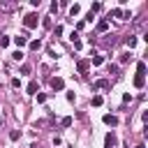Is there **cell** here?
I'll use <instances>...</instances> for the list:
<instances>
[{
	"label": "cell",
	"mask_w": 148,
	"mask_h": 148,
	"mask_svg": "<svg viewBox=\"0 0 148 148\" xmlns=\"http://www.w3.org/2000/svg\"><path fill=\"white\" fill-rule=\"evenodd\" d=\"M37 23H39V16H37V14H25V16H23V25H25V30L37 28Z\"/></svg>",
	"instance_id": "obj_1"
},
{
	"label": "cell",
	"mask_w": 148,
	"mask_h": 148,
	"mask_svg": "<svg viewBox=\"0 0 148 148\" xmlns=\"http://www.w3.org/2000/svg\"><path fill=\"white\" fill-rule=\"evenodd\" d=\"M104 143H106V148H113V146L118 143V136H116V132H106V136H104Z\"/></svg>",
	"instance_id": "obj_2"
},
{
	"label": "cell",
	"mask_w": 148,
	"mask_h": 148,
	"mask_svg": "<svg viewBox=\"0 0 148 148\" xmlns=\"http://www.w3.org/2000/svg\"><path fill=\"white\" fill-rule=\"evenodd\" d=\"M51 88H53V90H62V88H65V81H62L60 76H53V79H51Z\"/></svg>",
	"instance_id": "obj_3"
},
{
	"label": "cell",
	"mask_w": 148,
	"mask_h": 148,
	"mask_svg": "<svg viewBox=\"0 0 148 148\" xmlns=\"http://www.w3.org/2000/svg\"><path fill=\"white\" fill-rule=\"evenodd\" d=\"M104 125H111V127H116L118 125V116H111V113H104Z\"/></svg>",
	"instance_id": "obj_4"
},
{
	"label": "cell",
	"mask_w": 148,
	"mask_h": 148,
	"mask_svg": "<svg viewBox=\"0 0 148 148\" xmlns=\"http://www.w3.org/2000/svg\"><path fill=\"white\" fill-rule=\"evenodd\" d=\"M109 86H111V83H109L106 79H99V81L92 83V90H104V88H109Z\"/></svg>",
	"instance_id": "obj_5"
},
{
	"label": "cell",
	"mask_w": 148,
	"mask_h": 148,
	"mask_svg": "<svg viewBox=\"0 0 148 148\" xmlns=\"http://www.w3.org/2000/svg\"><path fill=\"white\" fill-rule=\"evenodd\" d=\"M106 30H109V21H106V18L97 21V32H106Z\"/></svg>",
	"instance_id": "obj_6"
},
{
	"label": "cell",
	"mask_w": 148,
	"mask_h": 148,
	"mask_svg": "<svg viewBox=\"0 0 148 148\" xmlns=\"http://www.w3.org/2000/svg\"><path fill=\"white\" fill-rule=\"evenodd\" d=\"M88 67H90V60H79V65H76V69L83 74V72H88Z\"/></svg>",
	"instance_id": "obj_7"
},
{
	"label": "cell",
	"mask_w": 148,
	"mask_h": 148,
	"mask_svg": "<svg viewBox=\"0 0 148 148\" xmlns=\"http://www.w3.org/2000/svg\"><path fill=\"white\" fill-rule=\"evenodd\" d=\"M143 86H146V76L136 74V76H134V88H143Z\"/></svg>",
	"instance_id": "obj_8"
},
{
	"label": "cell",
	"mask_w": 148,
	"mask_h": 148,
	"mask_svg": "<svg viewBox=\"0 0 148 148\" xmlns=\"http://www.w3.org/2000/svg\"><path fill=\"white\" fill-rule=\"evenodd\" d=\"M25 42H28V37H25V35H18V37H14V44H16V46H25Z\"/></svg>",
	"instance_id": "obj_9"
},
{
	"label": "cell",
	"mask_w": 148,
	"mask_h": 148,
	"mask_svg": "<svg viewBox=\"0 0 148 148\" xmlns=\"http://www.w3.org/2000/svg\"><path fill=\"white\" fill-rule=\"evenodd\" d=\"M102 62H104V56H92V58H90V65H95V67L102 65Z\"/></svg>",
	"instance_id": "obj_10"
},
{
	"label": "cell",
	"mask_w": 148,
	"mask_h": 148,
	"mask_svg": "<svg viewBox=\"0 0 148 148\" xmlns=\"http://www.w3.org/2000/svg\"><path fill=\"white\" fill-rule=\"evenodd\" d=\"M28 95H37V81H30L28 83Z\"/></svg>",
	"instance_id": "obj_11"
},
{
	"label": "cell",
	"mask_w": 148,
	"mask_h": 148,
	"mask_svg": "<svg viewBox=\"0 0 148 148\" xmlns=\"http://www.w3.org/2000/svg\"><path fill=\"white\" fill-rule=\"evenodd\" d=\"M136 74L146 76V62H136Z\"/></svg>",
	"instance_id": "obj_12"
},
{
	"label": "cell",
	"mask_w": 148,
	"mask_h": 148,
	"mask_svg": "<svg viewBox=\"0 0 148 148\" xmlns=\"http://www.w3.org/2000/svg\"><path fill=\"white\" fill-rule=\"evenodd\" d=\"M79 12H81V5H76V2H74V5L69 7V14H72V16H76Z\"/></svg>",
	"instance_id": "obj_13"
},
{
	"label": "cell",
	"mask_w": 148,
	"mask_h": 148,
	"mask_svg": "<svg viewBox=\"0 0 148 148\" xmlns=\"http://www.w3.org/2000/svg\"><path fill=\"white\" fill-rule=\"evenodd\" d=\"M30 49H32V51H39V49H42V42H39V39H32V42H30Z\"/></svg>",
	"instance_id": "obj_14"
},
{
	"label": "cell",
	"mask_w": 148,
	"mask_h": 148,
	"mask_svg": "<svg viewBox=\"0 0 148 148\" xmlns=\"http://www.w3.org/2000/svg\"><path fill=\"white\" fill-rule=\"evenodd\" d=\"M9 139H12V141H18V139H21V132H18V130H12V132H9Z\"/></svg>",
	"instance_id": "obj_15"
},
{
	"label": "cell",
	"mask_w": 148,
	"mask_h": 148,
	"mask_svg": "<svg viewBox=\"0 0 148 148\" xmlns=\"http://www.w3.org/2000/svg\"><path fill=\"white\" fill-rule=\"evenodd\" d=\"M5 46H9V37L7 35H0V49H5Z\"/></svg>",
	"instance_id": "obj_16"
},
{
	"label": "cell",
	"mask_w": 148,
	"mask_h": 148,
	"mask_svg": "<svg viewBox=\"0 0 148 148\" xmlns=\"http://www.w3.org/2000/svg\"><path fill=\"white\" fill-rule=\"evenodd\" d=\"M125 44H127L130 49H134V46H136V37H127V39H125Z\"/></svg>",
	"instance_id": "obj_17"
},
{
	"label": "cell",
	"mask_w": 148,
	"mask_h": 148,
	"mask_svg": "<svg viewBox=\"0 0 148 148\" xmlns=\"http://www.w3.org/2000/svg\"><path fill=\"white\" fill-rule=\"evenodd\" d=\"M60 125H62V127H69V125H72V116H65V118L60 120Z\"/></svg>",
	"instance_id": "obj_18"
},
{
	"label": "cell",
	"mask_w": 148,
	"mask_h": 148,
	"mask_svg": "<svg viewBox=\"0 0 148 148\" xmlns=\"http://www.w3.org/2000/svg\"><path fill=\"white\" fill-rule=\"evenodd\" d=\"M111 14H113V16H116V18H123V14H125V12H123V9H120V7H116V9H113V12H111Z\"/></svg>",
	"instance_id": "obj_19"
},
{
	"label": "cell",
	"mask_w": 148,
	"mask_h": 148,
	"mask_svg": "<svg viewBox=\"0 0 148 148\" xmlns=\"http://www.w3.org/2000/svg\"><path fill=\"white\" fill-rule=\"evenodd\" d=\"M99 9H102V2H92V7H90V14H92V12H99Z\"/></svg>",
	"instance_id": "obj_20"
},
{
	"label": "cell",
	"mask_w": 148,
	"mask_h": 148,
	"mask_svg": "<svg viewBox=\"0 0 148 148\" xmlns=\"http://www.w3.org/2000/svg\"><path fill=\"white\" fill-rule=\"evenodd\" d=\"M92 106H102V97H99V95L92 97Z\"/></svg>",
	"instance_id": "obj_21"
},
{
	"label": "cell",
	"mask_w": 148,
	"mask_h": 148,
	"mask_svg": "<svg viewBox=\"0 0 148 148\" xmlns=\"http://www.w3.org/2000/svg\"><path fill=\"white\" fill-rule=\"evenodd\" d=\"M53 35L60 37V35H62V25H56V28H53Z\"/></svg>",
	"instance_id": "obj_22"
},
{
	"label": "cell",
	"mask_w": 148,
	"mask_h": 148,
	"mask_svg": "<svg viewBox=\"0 0 148 148\" xmlns=\"http://www.w3.org/2000/svg\"><path fill=\"white\" fill-rule=\"evenodd\" d=\"M42 25H44V28H51V16H46V18L42 21Z\"/></svg>",
	"instance_id": "obj_23"
},
{
	"label": "cell",
	"mask_w": 148,
	"mask_h": 148,
	"mask_svg": "<svg viewBox=\"0 0 148 148\" xmlns=\"http://www.w3.org/2000/svg\"><path fill=\"white\" fill-rule=\"evenodd\" d=\"M46 53H49L51 58H56V49H53V46H46Z\"/></svg>",
	"instance_id": "obj_24"
},
{
	"label": "cell",
	"mask_w": 148,
	"mask_h": 148,
	"mask_svg": "<svg viewBox=\"0 0 148 148\" xmlns=\"http://www.w3.org/2000/svg\"><path fill=\"white\" fill-rule=\"evenodd\" d=\"M12 58H14V60H23V53H21V51H14V56H12Z\"/></svg>",
	"instance_id": "obj_25"
},
{
	"label": "cell",
	"mask_w": 148,
	"mask_h": 148,
	"mask_svg": "<svg viewBox=\"0 0 148 148\" xmlns=\"http://www.w3.org/2000/svg\"><path fill=\"white\" fill-rule=\"evenodd\" d=\"M21 74H30V65H21Z\"/></svg>",
	"instance_id": "obj_26"
},
{
	"label": "cell",
	"mask_w": 148,
	"mask_h": 148,
	"mask_svg": "<svg viewBox=\"0 0 148 148\" xmlns=\"http://www.w3.org/2000/svg\"><path fill=\"white\" fill-rule=\"evenodd\" d=\"M18 86H21V79L14 76V79H12V88H18Z\"/></svg>",
	"instance_id": "obj_27"
},
{
	"label": "cell",
	"mask_w": 148,
	"mask_h": 148,
	"mask_svg": "<svg viewBox=\"0 0 148 148\" xmlns=\"http://www.w3.org/2000/svg\"><path fill=\"white\" fill-rule=\"evenodd\" d=\"M37 102H39V104H44V102H46V95H44V92H39V95H37Z\"/></svg>",
	"instance_id": "obj_28"
},
{
	"label": "cell",
	"mask_w": 148,
	"mask_h": 148,
	"mask_svg": "<svg viewBox=\"0 0 148 148\" xmlns=\"http://www.w3.org/2000/svg\"><path fill=\"white\" fill-rule=\"evenodd\" d=\"M136 148H146V146H143V143H139V146H136Z\"/></svg>",
	"instance_id": "obj_29"
},
{
	"label": "cell",
	"mask_w": 148,
	"mask_h": 148,
	"mask_svg": "<svg viewBox=\"0 0 148 148\" xmlns=\"http://www.w3.org/2000/svg\"><path fill=\"white\" fill-rule=\"evenodd\" d=\"M0 127H2V118H0Z\"/></svg>",
	"instance_id": "obj_30"
},
{
	"label": "cell",
	"mask_w": 148,
	"mask_h": 148,
	"mask_svg": "<svg viewBox=\"0 0 148 148\" xmlns=\"http://www.w3.org/2000/svg\"><path fill=\"white\" fill-rule=\"evenodd\" d=\"M125 148H130V146H125Z\"/></svg>",
	"instance_id": "obj_31"
}]
</instances>
